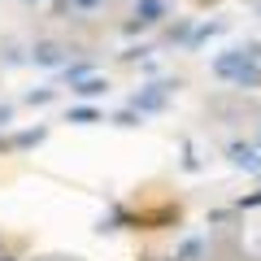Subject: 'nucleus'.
Here are the masks:
<instances>
[{"mask_svg":"<svg viewBox=\"0 0 261 261\" xmlns=\"http://www.w3.org/2000/svg\"><path fill=\"white\" fill-rule=\"evenodd\" d=\"M214 74L231 87H261V44H244V48H231V53H218L214 57Z\"/></svg>","mask_w":261,"mask_h":261,"instance_id":"1","label":"nucleus"},{"mask_svg":"<svg viewBox=\"0 0 261 261\" xmlns=\"http://www.w3.org/2000/svg\"><path fill=\"white\" fill-rule=\"evenodd\" d=\"M170 96H174V83H166V79H157V83H144L140 92L130 96V109L140 113V118H144V113H161V109L170 105Z\"/></svg>","mask_w":261,"mask_h":261,"instance_id":"2","label":"nucleus"},{"mask_svg":"<svg viewBox=\"0 0 261 261\" xmlns=\"http://www.w3.org/2000/svg\"><path fill=\"white\" fill-rule=\"evenodd\" d=\"M166 0H135V9H130V22H126V31L135 35V31H152V27H161L166 22Z\"/></svg>","mask_w":261,"mask_h":261,"instance_id":"3","label":"nucleus"},{"mask_svg":"<svg viewBox=\"0 0 261 261\" xmlns=\"http://www.w3.org/2000/svg\"><path fill=\"white\" fill-rule=\"evenodd\" d=\"M226 157H231L235 170L261 178V144H252V140H231V144H226Z\"/></svg>","mask_w":261,"mask_h":261,"instance_id":"4","label":"nucleus"},{"mask_svg":"<svg viewBox=\"0 0 261 261\" xmlns=\"http://www.w3.org/2000/svg\"><path fill=\"white\" fill-rule=\"evenodd\" d=\"M31 61H35L39 70H65V65H70V48L57 44V39H39V44L31 48Z\"/></svg>","mask_w":261,"mask_h":261,"instance_id":"5","label":"nucleus"},{"mask_svg":"<svg viewBox=\"0 0 261 261\" xmlns=\"http://www.w3.org/2000/svg\"><path fill=\"white\" fill-rule=\"evenodd\" d=\"M70 92H74V96H83V100H96V96H105V92H109V83H105L100 74H79L74 83H70Z\"/></svg>","mask_w":261,"mask_h":261,"instance_id":"6","label":"nucleus"},{"mask_svg":"<svg viewBox=\"0 0 261 261\" xmlns=\"http://www.w3.org/2000/svg\"><path fill=\"white\" fill-rule=\"evenodd\" d=\"M205 248H209V244L200 240V235H187V240L174 248V261H200V257H205Z\"/></svg>","mask_w":261,"mask_h":261,"instance_id":"7","label":"nucleus"},{"mask_svg":"<svg viewBox=\"0 0 261 261\" xmlns=\"http://www.w3.org/2000/svg\"><path fill=\"white\" fill-rule=\"evenodd\" d=\"M70 122H74V126H92V122H100V109L79 105V109H70Z\"/></svg>","mask_w":261,"mask_h":261,"instance_id":"8","label":"nucleus"},{"mask_svg":"<svg viewBox=\"0 0 261 261\" xmlns=\"http://www.w3.org/2000/svg\"><path fill=\"white\" fill-rule=\"evenodd\" d=\"M61 5H65L70 13H96V9L105 5V0H61Z\"/></svg>","mask_w":261,"mask_h":261,"instance_id":"9","label":"nucleus"},{"mask_svg":"<svg viewBox=\"0 0 261 261\" xmlns=\"http://www.w3.org/2000/svg\"><path fill=\"white\" fill-rule=\"evenodd\" d=\"M53 96H57V92H48V87H44V92H27V105H48Z\"/></svg>","mask_w":261,"mask_h":261,"instance_id":"10","label":"nucleus"},{"mask_svg":"<svg viewBox=\"0 0 261 261\" xmlns=\"http://www.w3.org/2000/svg\"><path fill=\"white\" fill-rule=\"evenodd\" d=\"M9 122H13V109H9V105H0V130L9 126Z\"/></svg>","mask_w":261,"mask_h":261,"instance_id":"11","label":"nucleus"},{"mask_svg":"<svg viewBox=\"0 0 261 261\" xmlns=\"http://www.w3.org/2000/svg\"><path fill=\"white\" fill-rule=\"evenodd\" d=\"M22 5H39V0H22Z\"/></svg>","mask_w":261,"mask_h":261,"instance_id":"12","label":"nucleus"},{"mask_svg":"<svg viewBox=\"0 0 261 261\" xmlns=\"http://www.w3.org/2000/svg\"><path fill=\"white\" fill-rule=\"evenodd\" d=\"M0 261H13V257H0Z\"/></svg>","mask_w":261,"mask_h":261,"instance_id":"13","label":"nucleus"}]
</instances>
